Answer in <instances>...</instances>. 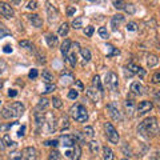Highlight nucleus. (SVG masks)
<instances>
[{
	"label": "nucleus",
	"instance_id": "33",
	"mask_svg": "<svg viewBox=\"0 0 160 160\" xmlns=\"http://www.w3.org/2000/svg\"><path fill=\"white\" fill-rule=\"evenodd\" d=\"M124 11H126L128 15H133L135 11H136V8L132 3H126V7H124Z\"/></svg>",
	"mask_w": 160,
	"mask_h": 160
},
{
	"label": "nucleus",
	"instance_id": "31",
	"mask_svg": "<svg viewBox=\"0 0 160 160\" xmlns=\"http://www.w3.org/2000/svg\"><path fill=\"white\" fill-rule=\"evenodd\" d=\"M67 60L69 62V64H71V67H75V66H76V52H75V51L69 52V53H68V56H67Z\"/></svg>",
	"mask_w": 160,
	"mask_h": 160
},
{
	"label": "nucleus",
	"instance_id": "17",
	"mask_svg": "<svg viewBox=\"0 0 160 160\" xmlns=\"http://www.w3.org/2000/svg\"><path fill=\"white\" fill-rule=\"evenodd\" d=\"M71 42H69L68 39H66L63 42V44H62V48H60V51H62V55L64 56V60H67V56H68V53H69V51H71Z\"/></svg>",
	"mask_w": 160,
	"mask_h": 160
},
{
	"label": "nucleus",
	"instance_id": "57",
	"mask_svg": "<svg viewBox=\"0 0 160 160\" xmlns=\"http://www.w3.org/2000/svg\"><path fill=\"white\" fill-rule=\"evenodd\" d=\"M8 96H9V98L18 96V91H15V89H9V91H8Z\"/></svg>",
	"mask_w": 160,
	"mask_h": 160
},
{
	"label": "nucleus",
	"instance_id": "41",
	"mask_svg": "<svg viewBox=\"0 0 160 160\" xmlns=\"http://www.w3.org/2000/svg\"><path fill=\"white\" fill-rule=\"evenodd\" d=\"M51 102H52V106H53L55 108H62V106H63L62 100H60V98H58V96H53Z\"/></svg>",
	"mask_w": 160,
	"mask_h": 160
},
{
	"label": "nucleus",
	"instance_id": "4",
	"mask_svg": "<svg viewBox=\"0 0 160 160\" xmlns=\"http://www.w3.org/2000/svg\"><path fill=\"white\" fill-rule=\"evenodd\" d=\"M104 84L106 87L112 92H118L119 91V79L118 75L115 72H108L106 75V80H104Z\"/></svg>",
	"mask_w": 160,
	"mask_h": 160
},
{
	"label": "nucleus",
	"instance_id": "43",
	"mask_svg": "<svg viewBox=\"0 0 160 160\" xmlns=\"http://www.w3.org/2000/svg\"><path fill=\"white\" fill-rule=\"evenodd\" d=\"M78 96H79V92L76 91V89H69V91H68V98L71 100L78 99Z\"/></svg>",
	"mask_w": 160,
	"mask_h": 160
},
{
	"label": "nucleus",
	"instance_id": "56",
	"mask_svg": "<svg viewBox=\"0 0 160 160\" xmlns=\"http://www.w3.org/2000/svg\"><path fill=\"white\" fill-rule=\"evenodd\" d=\"M3 51L6 52V53H11L12 52V47L9 46V44H7V46H4V48H3Z\"/></svg>",
	"mask_w": 160,
	"mask_h": 160
},
{
	"label": "nucleus",
	"instance_id": "2",
	"mask_svg": "<svg viewBox=\"0 0 160 160\" xmlns=\"http://www.w3.org/2000/svg\"><path fill=\"white\" fill-rule=\"evenodd\" d=\"M24 111H26V107H24L23 103L13 102L11 104H7L2 109V116L4 119H18L24 113Z\"/></svg>",
	"mask_w": 160,
	"mask_h": 160
},
{
	"label": "nucleus",
	"instance_id": "10",
	"mask_svg": "<svg viewBox=\"0 0 160 160\" xmlns=\"http://www.w3.org/2000/svg\"><path fill=\"white\" fill-rule=\"evenodd\" d=\"M36 158H38V152L33 147H27L23 149V152H22L23 160H36Z\"/></svg>",
	"mask_w": 160,
	"mask_h": 160
},
{
	"label": "nucleus",
	"instance_id": "37",
	"mask_svg": "<svg viewBox=\"0 0 160 160\" xmlns=\"http://www.w3.org/2000/svg\"><path fill=\"white\" fill-rule=\"evenodd\" d=\"M11 35V31L7 28V27H4V26H0V39H3V38H6V36H9Z\"/></svg>",
	"mask_w": 160,
	"mask_h": 160
},
{
	"label": "nucleus",
	"instance_id": "64",
	"mask_svg": "<svg viewBox=\"0 0 160 160\" xmlns=\"http://www.w3.org/2000/svg\"><path fill=\"white\" fill-rule=\"evenodd\" d=\"M123 160H129V159H123Z\"/></svg>",
	"mask_w": 160,
	"mask_h": 160
},
{
	"label": "nucleus",
	"instance_id": "59",
	"mask_svg": "<svg viewBox=\"0 0 160 160\" xmlns=\"http://www.w3.org/2000/svg\"><path fill=\"white\" fill-rule=\"evenodd\" d=\"M4 69H6V63H4L3 60H0V73H3Z\"/></svg>",
	"mask_w": 160,
	"mask_h": 160
},
{
	"label": "nucleus",
	"instance_id": "39",
	"mask_svg": "<svg viewBox=\"0 0 160 160\" xmlns=\"http://www.w3.org/2000/svg\"><path fill=\"white\" fill-rule=\"evenodd\" d=\"M98 32H99V36L102 38V39H108V38H109V33H108V31H107V28L100 27Z\"/></svg>",
	"mask_w": 160,
	"mask_h": 160
},
{
	"label": "nucleus",
	"instance_id": "62",
	"mask_svg": "<svg viewBox=\"0 0 160 160\" xmlns=\"http://www.w3.org/2000/svg\"><path fill=\"white\" fill-rule=\"evenodd\" d=\"M124 72H126V76H129V78H131V76H133V75H132L131 72H129V71H128V69H127V68H126V69H124Z\"/></svg>",
	"mask_w": 160,
	"mask_h": 160
},
{
	"label": "nucleus",
	"instance_id": "53",
	"mask_svg": "<svg viewBox=\"0 0 160 160\" xmlns=\"http://www.w3.org/2000/svg\"><path fill=\"white\" fill-rule=\"evenodd\" d=\"M75 12H76V7H75V6H69L68 9H67V15H68V16H72Z\"/></svg>",
	"mask_w": 160,
	"mask_h": 160
},
{
	"label": "nucleus",
	"instance_id": "8",
	"mask_svg": "<svg viewBox=\"0 0 160 160\" xmlns=\"http://www.w3.org/2000/svg\"><path fill=\"white\" fill-rule=\"evenodd\" d=\"M0 13H2L4 18H7V19L13 18V15H15L12 7L9 6L8 3H4V2H0Z\"/></svg>",
	"mask_w": 160,
	"mask_h": 160
},
{
	"label": "nucleus",
	"instance_id": "12",
	"mask_svg": "<svg viewBox=\"0 0 160 160\" xmlns=\"http://www.w3.org/2000/svg\"><path fill=\"white\" fill-rule=\"evenodd\" d=\"M59 143H62V146L68 147V148H72L75 144H78L76 142H75V139H73L72 135H63V136L60 138Z\"/></svg>",
	"mask_w": 160,
	"mask_h": 160
},
{
	"label": "nucleus",
	"instance_id": "15",
	"mask_svg": "<svg viewBox=\"0 0 160 160\" xmlns=\"http://www.w3.org/2000/svg\"><path fill=\"white\" fill-rule=\"evenodd\" d=\"M28 20H29V23L32 24L33 27H36V28H40L43 26V20H42V18L39 16V15H36V13H32V15H28Z\"/></svg>",
	"mask_w": 160,
	"mask_h": 160
},
{
	"label": "nucleus",
	"instance_id": "32",
	"mask_svg": "<svg viewBox=\"0 0 160 160\" xmlns=\"http://www.w3.org/2000/svg\"><path fill=\"white\" fill-rule=\"evenodd\" d=\"M107 48L109 49V51H111V52H109V53H107V58H112V56H118V55L120 53V51H119V49H118V48H115L113 46H109V44H108V46H107Z\"/></svg>",
	"mask_w": 160,
	"mask_h": 160
},
{
	"label": "nucleus",
	"instance_id": "25",
	"mask_svg": "<svg viewBox=\"0 0 160 160\" xmlns=\"http://www.w3.org/2000/svg\"><path fill=\"white\" fill-rule=\"evenodd\" d=\"M46 40H47V44L49 47H55L58 44V38L55 36L53 33H48L47 35V38H46Z\"/></svg>",
	"mask_w": 160,
	"mask_h": 160
},
{
	"label": "nucleus",
	"instance_id": "55",
	"mask_svg": "<svg viewBox=\"0 0 160 160\" xmlns=\"http://www.w3.org/2000/svg\"><path fill=\"white\" fill-rule=\"evenodd\" d=\"M159 82H160V73L156 72V73L153 75V78H152V83H153V84H158Z\"/></svg>",
	"mask_w": 160,
	"mask_h": 160
},
{
	"label": "nucleus",
	"instance_id": "44",
	"mask_svg": "<svg viewBox=\"0 0 160 160\" xmlns=\"http://www.w3.org/2000/svg\"><path fill=\"white\" fill-rule=\"evenodd\" d=\"M93 31H95V28L92 26H88V27H86V29H84V35L88 38H91L93 35Z\"/></svg>",
	"mask_w": 160,
	"mask_h": 160
},
{
	"label": "nucleus",
	"instance_id": "46",
	"mask_svg": "<svg viewBox=\"0 0 160 160\" xmlns=\"http://www.w3.org/2000/svg\"><path fill=\"white\" fill-rule=\"evenodd\" d=\"M9 160H23L22 159V152H18L15 151L11 153V158H9Z\"/></svg>",
	"mask_w": 160,
	"mask_h": 160
},
{
	"label": "nucleus",
	"instance_id": "1",
	"mask_svg": "<svg viewBox=\"0 0 160 160\" xmlns=\"http://www.w3.org/2000/svg\"><path fill=\"white\" fill-rule=\"evenodd\" d=\"M138 132L144 138H155L159 133V123L155 116L144 119L138 128Z\"/></svg>",
	"mask_w": 160,
	"mask_h": 160
},
{
	"label": "nucleus",
	"instance_id": "36",
	"mask_svg": "<svg viewBox=\"0 0 160 160\" xmlns=\"http://www.w3.org/2000/svg\"><path fill=\"white\" fill-rule=\"evenodd\" d=\"M139 66H136V64H133V63H129L128 64V67H127V69L129 72H131L132 75H138V72H139Z\"/></svg>",
	"mask_w": 160,
	"mask_h": 160
},
{
	"label": "nucleus",
	"instance_id": "50",
	"mask_svg": "<svg viewBox=\"0 0 160 160\" xmlns=\"http://www.w3.org/2000/svg\"><path fill=\"white\" fill-rule=\"evenodd\" d=\"M127 29H128V31H136V29H138L136 23H133V22L128 23V24H127Z\"/></svg>",
	"mask_w": 160,
	"mask_h": 160
},
{
	"label": "nucleus",
	"instance_id": "11",
	"mask_svg": "<svg viewBox=\"0 0 160 160\" xmlns=\"http://www.w3.org/2000/svg\"><path fill=\"white\" fill-rule=\"evenodd\" d=\"M64 155H66V158L69 159V160H79L80 159V155H82V149H80V146L75 144L71 151H67Z\"/></svg>",
	"mask_w": 160,
	"mask_h": 160
},
{
	"label": "nucleus",
	"instance_id": "6",
	"mask_svg": "<svg viewBox=\"0 0 160 160\" xmlns=\"http://www.w3.org/2000/svg\"><path fill=\"white\" fill-rule=\"evenodd\" d=\"M44 123L47 124V131L51 133V132H55V129H56V118H55V115L52 112H47L46 116H44Z\"/></svg>",
	"mask_w": 160,
	"mask_h": 160
},
{
	"label": "nucleus",
	"instance_id": "5",
	"mask_svg": "<svg viewBox=\"0 0 160 160\" xmlns=\"http://www.w3.org/2000/svg\"><path fill=\"white\" fill-rule=\"evenodd\" d=\"M104 129H106V135H107V139L109 142L113 144H118L120 136H119V132L116 131V128H115L111 123H106L104 124Z\"/></svg>",
	"mask_w": 160,
	"mask_h": 160
},
{
	"label": "nucleus",
	"instance_id": "63",
	"mask_svg": "<svg viewBox=\"0 0 160 160\" xmlns=\"http://www.w3.org/2000/svg\"><path fill=\"white\" fill-rule=\"evenodd\" d=\"M3 86H4V80H2V79H0V89L3 88Z\"/></svg>",
	"mask_w": 160,
	"mask_h": 160
},
{
	"label": "nucleus",
	"instance_id": "40",
	"mask_svg": "<svg viewBox=\"0 0 160 160\" xmlns=\"http://www.w3.org/2000/svg\"><path fill=\"white\" fill-rule=\"evenodd\" d=\"M19 46L22 48H27V49H33V46L31 43L28 42V40H20L19 42Z\"/></svg>",
	"mask_w": 160,
	"mask_h": 160
},
{
	"label": "nucleus",
	"instance_id": "27",
	"mask_svg": "<svg viewBox=\"0 0 160 160\" xmlns=\"http://www.w3.org/2000/svg\"><path fill=\"white\" fill-rule=\"evenodd\" d=\"M80 53H82V56L84 59V64L91 60V52H89L88 48H80Z\"/></svg>",
	"mask_w": 160,
	"mask_h": 160
},
{
	"label": "nucleus",
	"instance_id": "29",
	"mask_svg": "<svg viewBox=\"0 0 160 160\" xmlns=\"http://www.w3.org/2000/svg\"><path fill=\"white\" fill-rule=\"evenodd\" d=\"M48 104H49L48 99L42 98V99L39 100V103H38V109H40V111H43V109H46V108L48 107Z\"/></svg>",
	"mask_w": 160,
	"mask_h": 160
},
{
	"label": "nucleus",
	"instance_id": "42",
	"mask_svg": "<svg viewBox=\"0 0 160 160\" xmlns=\"http://www.w3.org/2000/svg\"><path fill=\"white\" fill-rule=\"evenodd\" d=\"M3 142L6 143V146H8V147H15V146H16V143H13V142H12V140H11V138H9V135H8V133H6V136H4Z\"/></svg>",
	"mask_w": 160,
	"mask_h": 160
},
{
	"label": "nucleus",
	"instance_id": "9",
	"mask_svg": "<svg viewBox=\"0 0 160 160\" xmlns=\"http://www.w3.org/2000/svg\"><path fill=\"white\" fill-rule=\"evenodd\" d=\"M152 108H153L152 102H149V100H143V102H140L139 106L136 107V111H138L139 115H143L146 112H149Z\"/></svg>",
	"mask_w": 160,
	"mask_h": 160
},
{
	"label": "nucleus",
	"instance_id": "22",
	"mask_svg": "<svg viewBox=\"0 0 160 160\" xmlns=\"http://www.w3.org/2000/svg\"><path fill=\"white\" fill-rule=\"evenodd\" d=\"M42 76H43V80H44V83H46V84L53 83V75L49 72L48 69H44L43 73H42Z\"/></svg>",
	"mask_w": 160,
	"mask_h": 160
},
{
	"label": "nucleus",
	"instance_id": "60",
	"mask_svg": "<svg viewBox=\"0 0 160 160\" xmlns=\"http://www.w3.org/2000/svg\"><path fill=\"white\" fill-rule=\"evenodd\" d=\"M138 75H139L140 78H144V76H146V71H144L143 68H139V72H138Z\"/></svg>",
	"mask_w": 160,
	"mask_h": 160
},
{
	"label": "nucleus",
	"instance_id": "3",
	"mask_svg": "<svg viewBox=\"0 0 160 160\" xmlns=\"http://www.w3.org/2000/svg\"><path fill=\"white\" fill-rule=\"evenodd\" d=\"M69 116L79 123H84V122H87V119H88V112L83 104H73V106L69 108Z\"/></svg>",
	"mask_w": 160,
	"mask_h": 160
},
{
	"label": "nucleus",
	"instance_id": "38",
	"mask_svg": "<svg viewBox=\"0 0 160 160\" xmlns=\"http://www.w3.org/2000/svg\"><path fill=\"white\" fill-rule=\"evenodd\" d=\"M124 106H126V108L128 109V112H132L133 108H135V102L132 99H127L126 103H124Z\"/></svg>",
	"mask_w": 160,
	"mask_h": 160
},
{
	"label": "nucleus",
	"instance_id": "45",
	"mask_svg": "<svg viewBox=\"0 0 160 160\" xmlns=\"http://www.w3.org/2000/svg\"><path fill=\"white\" fill-rule=\"evenodd\" d=\"M55 89H56V86H55L53 83H51V84H46V91H44V93H51V92H53Z\"/></svg>",
	"mask_w": 160,
	"mask_h": 160
},
{
	"label": "nucleus",
	"instance_id": "24",
	"mask_svg": "<svg viewBox=\"0 0 160 160\" xmlns=\"http://www.w3.org/2000/svg\"><path fill=\"white\" fill-rule=\"evenodd\" d=\"M158 63H159V58L156 56V55L149 53L148 56H147V64H148V67H155Z\"/></svg>",
	"mask_w": 160,
	"mask_h": 160
},
{
	"label": "nucleus",
	"instance_id": "51",
	"mask_svg": "<svg viewBox=\"0 0 160 160\" xmlns=\"http://www.w3.org/2000/svg\"><path fill=\"white\" fill-rule=\"evenodd\" d=\"M38 69H31V71H29V73H28V78L29 79H36L38 78Z\"/></svg>",
	"mask_w": 160,
	"mask_h": 160
},
{
	"label": "nucleus",
	"instance_id": "34",
	"mask_svg": "<svg viewBox=\"0 0 160 160\" xmlns=\"http://www.w3.org/2000/svg\"><path fill=\"white\" fill-rule=\"evenodd\" d=\"M72 27H73L75 29L82 28V27H83V18H76V19H73V22H72Z\"/></svg>",
	"mask_w": 160,
	"mask_h": 160
},
{
	"label": "nucleus",
	"instance_id": "14",
	"mask_svg": "<svg viewBox=\"0 0 160 160\" xmlns=\"http://www.w3.org/2000/svg\"><path fill=\"white\" fill-rule=\"evenodd\" d=\"M47 13H48L49 23H52V22H55V20L58 19V11L51 3H47Z\"/></svg>",
	"mask_w": 160,
	"mask_h": 160
},
{
	"label": "nucleus",
	"instance_id": "16",
	"mask_svg": "<svg viewBox=\"0 0 160 160\" xmlns=\"http://www.w3.org/2000/svg\"><path fill=\"white\" fill-rule=\"evenodd\" d=\"M124 22V16L123 15H115V16H112L111 19V27L113 31H116V28H119V26Z\"/></svg>",
	"mask_w": 160,
	"mask_h": 160
},
{
	"label": "nucleus",
	"instance_id": "54",
	"mask_svg": "<svg viewBox=\"0 0 160 160\" xmlns=\"http://www.w3.org/2000/svg\"><path fill=\"white\" fill-rule=\"evenodd\" d=\"M24 135H26V126H22L19 128V131H18V136L19 138H23Z\"/></svg>",
	"mask_w": 160,
	"mask_h": 160
},
{
	"label": "nucleus",
	"instance_id": "52",
	"mask_svg": "<svg viewBox=\"0 0 160 160\" xmlns=\"http://www.w3.org/2000/svg\"><path fill=\"white\" fill-rule=\"evenodd\" d=\"M27 8L28 9H36L38 8V2H28V4H27Z\"/></svg>",
	"mask_w": 160,
	"mask_h": 160
},
{
	"label": "nucleus",
	"instance_id": "21",
	"mask_svg": "<svg viewBox=\"0 0 160 160\" xmlns=\"http://www.w3.org/2000/svg\"><path fill=\"white\" fill-rule=\"evenodd\" d=\"M131 91H132L135 95H142L143 91H144V87H143L139 82H133V83L131 84Z\"/></svg>",
	"mask_w": 160,
	"mask_h": 160
},
{
	"label": "nucleus",
	"instance_id": "23",
	"mask_svg": "<svg viewBox=\"0 0 160 160\" xmlns=\"http://www.w3.org/2000/svg\"><path fill=\"white\" fill-rule=\"evenodd\" d=\"M113 152H112V149L109 148V147H103V159L104 160H113Z\"/></svg>",
	"mask_w": 160,
	"mask_h": 160
},
{
	"label": "nucleus",
	"instance_id": "26",
	"mask_svg": "<svg viewBox=\"0 0 160 160\" xmlns=\"http://www.w3.org/2000/svg\"><path fill=\"white\" fill-rule=\"evenodd\" d=\"M68 127H69L68 116H67V115H62V118H60V129L64 131V129H67Z\"/></svg>",
	"mask_w": 160,
	"mask_h": 160
},
{
	"label": "nucleus",
	"instance_id": "61",
	"mask_svg": "<svg viewBox=\"0 0 160 160\" xmlns=\"http://www.w3.org/2000/svg\"><path fill=\"white\" fill-rule=\"evenodd\" d=\"M4 147H6V144H4L3 139H0V151H3V149H4Z\"/></svg>",
	"mask_w": 160,
	"mask_h": 160
},
{
	"label": "nucleus",
	"instance_id": "18",
	"mask_svg": "<svg viewBox=\"0 0 160 160\" xmlns=\"http://www.w3.org/2000/svg\"><path fill=\"white\" fill-rule=\"evenodd\" d=\"M92 84H93V88L96 89L98 92L102 93L104 91V87H103V84L102 82H100V78H99V75H95L93 79H92Z\"/></svg>",
	"mask_w": 160,
	"mask_h": 160
},
{
	"label": "nucleus",
	"instance_id": "7",
	"mask_svg": "<svg viewBox=\"0 0 160 160\" xmlns=\"http://www.w3.org/2000/svg\"><path fill=\"white\" fill-rule=\"evenodd\" d=\"M107 109H108V112H109V116H111L113 120H116V122H120L123 118H122V112L119 111V108H118V104L116 103H109L108 106H107Z\"/></svg>",
	"mask_w": 160,
	"mask_h": 160
},
{
	"label": "nucleus",
	"instance_id": "20",
	"mask_svg": "<svg viewBox=\"0 0 160 160\" xmlns=\"http://www.w3.org/2000/svg\"><path fill=\"white\" fill-rule=\"evenodd\" d=\"M86 93H87V96L92 100V102H95V103L99 102V95H98V91L95 88H87Z\"/></svg>",
	"mask_w": 160,
	"mask_h": 160
},
{
	"label": "nucleus",
	"instance_id": "58",
	"mask_svg": "<svg viewBox=\"0 0 160 160\" xmlns=\"http://www.w3.org/2000/svg\"><path fill=\"white\" fill-rule=\"evenodd\" d=\"M75 84H76V87L80 89V91H83V89H84V86H83V83L80 82V80H76V82H75Z\"/></svg>",
	"mask_w": 160,
	"mask_h": 160
},
{
	"label": "nucleus",
	"instance_id": "28",
	"mask_svg": "<svg viewBox=\"0 0 160 160\" xmlns=\"http://www.w3.org/2000/svg\"><path fill=\"white\" fill-rule=\"evenodd\" d=\"M68 31H69V24L68 23L60 24V27H59V35L60 36H66V35L68 33Z\"/></svg>",
	"mask_w": 160,
	"mask_h": 160
},
{
	"label": "nucleus",
	"instance_id": "48",
	"mask_svg": "<svg viewBox=\"0 0 160 160\" xmlns=\"http://www.w3.org/2000/svg\"><path fill=\"white\" fill-rule=\"evenodd\" d=\"M84 135H87L88 138H92L93 136V128L92 127H86L84 128Z\"/></svg>",
	"mask_w": 160,
	"mask_h": 160
},
{
	"label": "nucleus",
	"instance_id": "35",
	"mask_svg": "<svg viewBox=\"0 0 160 160\" xmlns=\"http://www.w3.org/2000/svg\"><path fill=\"white\" fill-rule=\"evenodd\" d=\"M48 160H62V158H60V153H59V151H56V149H52V151L49 152Z\"/></svg>",
	"mask_w": 160,
	"mask_h": 160
},
{
	"label": "nucleus",
	"instance_id": "19",
	"mask_svg": "<svg viewBox=\"0 0 160 160\" xmlns=\"http://www.w3.org/2000/svg\"><path fill=\"white\" fill-rule=\"evenodd\" d=\"M60 79H62V83L63 84H69V83H72L73 82V75L71 72H67V71H64L62 72V76H60Z\"/></svg>",
	"mask_w": 160,
	"mask_h": 160
},
{
	"label": "nucleus",
	"instance_id": "47",
	"mask_svg": "<svg viewBox=\"0 0 160 160\" xmlns=\"http://www.w3.org/2000/svg\"><path fill=\"white\" fill-rule=\"evenodd\" d=\"M47 147H56V146H59V140H47L46 143Z\"/></svg>",
	"mask_w": 160,
	"mask_h": 160
},
{
	"label": "nucleus",
	"instance_id": "13",
	"mask_svg": "<svg viewBox=\"0 0 160 160\" xmlns=\"http://www.w3.org/2000/svg\"><path fill=\"white\" fill-rule=\"evenodd\" d=\"M35 122H36V131L40 132V131H42L43 124H44V115L38 108H36V111H35Z\"/></svg>",
	"mask_w": 160,
	"mask_h": 160
},
{
	"label": "nucleus",
	"instance_id": "49",
	"mask_svg": "<svg viewBox=\"0 0 160 160\" xmlns=\"http://www.w3.org/2000/svg\"><path fill=\"white\" fill-rule=\"evenodd\" d=\"M113 6L118 9H124V7H126V2H113Z\"/></svg>",
	"mask_w": 160,
	"mask_h": 160
},
{
	"label": "nucleus",
	"instance_id": "30",
	"mask_svg": "<svg viewBox=\"0 0 160 160\" xmlns=\"http://www.w3.org/2000/svg\"><path fill=\"white\" fill-rule=\"evenodd\" d=\"M99 148H100V146H99V143L96 142V140H91V142H89V149H91L92 153L96 155L99 152Z\"/></svg>",
	"mask_w": 160,
	"mask_h": 160
}]
</instances>
